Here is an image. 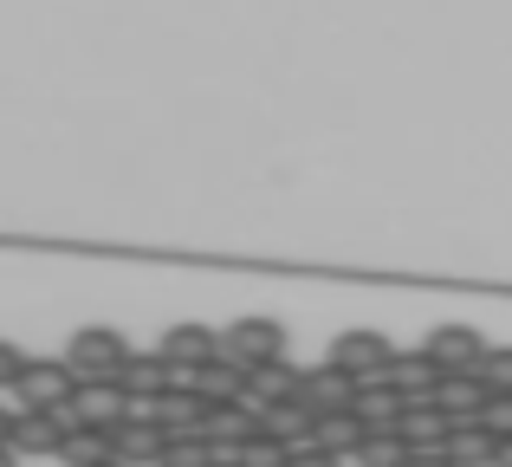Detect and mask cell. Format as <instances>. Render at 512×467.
Segmentation results:
<instances>
[{
    "instance_id": "cell-1",
    "label": "cell",
    "mask_w": 512,
    "mask_h": 467,
    "mask_svg": "<svg viewBox=\"0 0 512 467\" xmlns=\"http://www.w3.org/2000/svg\"><path fill=\"white\" fill-rule=\"evenodd\" d=\"M124 357H130V338H124V331H111V325H85V331H72V344H65V364L78 370V383L117 377Z\"/></svg>"
},
{
    "instance_id": "cell-2",
    "label": "cell",
    "mask_w": 512,
    "mask_h": 467,
    "mask_svg": "<svg viewBox=\"0 0 512 467\" xmlns=\"http://www.w3.org/2000/svg\"><path fill=\"white\" fill-rule=\"evenodd\" d=\"M13 390H20V409H72L78 403V370L65 357H26Z\"/></svg>"
},
{
    "instance_id": "cell-3",
    "label": "cell",
    "mask_w": 512,
    "mask_h": 467,
    "mask_svg": "<svg viewBox=\"0 0 512 467\" xmlns=\"http://www.w3.org/2000/svg\"><path fill=\"white\" fill-rule=\"evenodd\" d=\"M396 344L383 338V331H338L331 338V351H325V364H338L344 377H357V383H370V377H389L396 370Z\"/></svg>"
},
{
    "instance_id": "cell-4",
    "label": "cell",
    "mask_w": 512,
    "mask_h": 467,
    "mask_svg": "<svg viewBox=\"0 0 512 467\" xmlns=\"http://www.w3.org/2000/svg\"><path fill=\"white\" fill-rule=\"evenodd\" d=\"M163 448H169V429H163V416H156V409H124V416L111 422V455L117 461L156 467V461H163Z\"/></svg>"
},
{
    "instance_id": "cell-5",
    "label": "cell",
    "mask_w": 512,
    "mask_h": 467,
    "mask_svg": "<svg viewBox=\"0 0 512 467\" xmlns=\"http://www.w3.org/2000/svg\"><path fill=\"white\" fill-rule=\"evenodd\" d=\"M111 383H117V396H124L130 409H156L175 390V364H163V351H130Z\"/></svg>"
},
{
    "instance_id": "cell-6",
    "label": "cell",
    "mask_w": 512,
    "mask_h": 467,
    "mask_svg": "<svg viewBox=\"0 0 512 467\" xmlns=\"http://www.w3.org/2000/svg\"><path fill=\"white\" fill-rule=\"evenodd\" d=\"M221 351L240 364H273V357H286V325L279 318H234L221 331Z\"/></svg>"
},
{
    "instance_id": "cell-7",
    "label": "cell",
    "mask_w": 512,
    "mask_h": 467,
    "mask_svg": "<svg viewBox=\"0 0 512 467\" xmlns=\"http://www.w3.org/2000/svg\"><path fill=\"white\" fill-rule=\"evenodd\" d=\"M65 409H20V416H7V448L13 455H59L65 442Z\"/></svg>"
},
{
    "instance_id": "cell-8",
    "label": "cell",
    "mask_w": 512,
    "mask_h": 467,
    "mask_svg": "<svg viewBox=\"0 0 512 467\" xmlns=\"http://www.w3.org/2000/svg\"><path fill=\"white\" fill-rule=\"evenodd\" d=\"M422 351L435 357L441 370H480V357H487V338H480L474 325H441V331H428Z\"/></svg>"
},
{
    "instance_id": "cell-9",
    "label": "cell",
    "mask_w": 512,
    "mask_h": 467,
    "mask_svg": "<svg viewBox=\"0 0 512 467\" xmlns=\"http://www.w3.org/2000/svg\"><path fill=\"white\" fill-rule=\"evenodd\" d=\"M156 351H163V364H175V370H188V377H195V370L221 351V338H214L208 325H169Z\"/></svg>"
},
{
    "instance_id": "cell-10",
    "label": "cell",
    "mask_w": 512,
    "mask_h": 467,
    "mask_svg": "<svg viewBox=\"0 0 512 467\" xmlns=\"http://www.w3.org/2000/svg\"><path fill=\"white\" fill-rule=\"evenodd\" d=\"M299 377H305V370H292L286 357H273V364H253V370H247V403H253V409L299 403Z\"/></svg>"
},
{
    "instance_id": "cell-11",
    "label": "cell",
    "mask_w": 512,
    "mask_h": 467,
    "mask_svg": "<svg viewBox=\"0 0 512 467\" xmlns=\"http://www.w3.org/2000/svg\"><path fill=\"white\" fill-rule=\"evenodd\" d=\"M247 370H253V364H240V357L214 351V357H208V364H201L188 383H195V390L208 396V403H234V396H247Z\"/></svg>"
},
{
    "instance_id": "cell-12",
    "label": "cell",
    "mask_w": 512,
    "mask_h": 467,
    "mask_svg": "<svg viewBox=\"0 0 512 467\" xmlns=\"http://www.w3.org/2000/svg\"><path fill=\"white\" fill-rule=\"evenodd\" d=\"M208 409H214V403L195 390V383H175L163 403H156V416H163V429L175 435V429H208Z\"/></svg>"
},
{
    "instance_id": "cell-13",
    "label": "cell",
    "mask_w": 512,
    "mask_h": 467,
    "mask_svg": "<svg viewBox=\"0 0 512 467\" xmlns=\"http://www.w3.org/2000/svg\"><path fill=\"white\" fill-rule=\"evenodd\" d=\"M286 467H344L338 448H325V442H292L286 448Z\"/></svg>"
},
{
    "instance_id": "cell-14",
    "label": "cell",
    "mask_w": 512,
    "mask_h": 467,
    "mask_svg": "<svg viewBox=\"0 0 512 467\" xmlns=\"http://www.w3.org/2000/svg\"><path fill=\"white\" fill-rule=\"evenodd\" d=\"M20 370H26V351L0 338V390H13V383H20Z\"/></svg>"
},
{
    "instance_id": "cell-15",
    "label": "cell",
    "mask_w": 512,
    "mask_h": 467,
    "mask_svg": "<svg viewBox=\"0 0 512 467\" xmlns=\"http://www.w3.org/2000/svg\"><path fill=\"white\" fill-rule=\"evenodd\" d=\"M402 467H461V461H454L448 448H422V455H409Z\"/></svg>"
},
{
    "instance_id": "cell-16",
    "label": "cell",
    "mask_w": 512,
    "mask_h": 467,
    "mask_svg": "<svg viewBox=\"0 0 512 467\" xmlns=\"http://www.w3.org/2000/svg\"><path fill=\"white\" fill-rule=\"evenodd\" d=\"M208 467H247V461H240V455H214Z\"/></svg>"
},
{
    "instance_id": "cell-17",
    "label": "cell",
    "mask_w": 512,
    "mask_h": 467,
    "mask_svg": "<svg viewBox=\"0 0 512 467\" xmlns=\"http://www.w3.org/2000/svg\"><path fill=\"white\" fill-rule=\"evenodd\" d=\"M13 461H20V455H13V448H7V442H0V467H13Z\"/></svg>"
},
{
    "instance_id": "cell-18",
    "label": "cell",
    "mask_w": 512,
    "mask_h": 467,
    "mask_svg": "<svg viewBox=\"0 0 512 467\" xmlns=\"http://www.w3.org/2000/svg\"><path fill=\"white\" fill-rule=\"evenodd\" d=\"M91 467H130V461H117V455H104V461H91Z\"/></svg>"
},
{
    "instance_id": "cell-19",
    "label": "cell",
    "mask_w": 512,
    "mask_h": 467,
    "mask_svg": "<svg viewBox=\"0 0 512 467\" xmlns=\"http://www.w3.org/2000/svg\"><path fill=\"white\" fill-rule=\"evenodd\" d=\"M0 442H7V409H0Z\"/></svg>"
},
{
    "instance_id": "cell-20",
    "label": "cell",
    "mask_w": 512,
    "mask_h": 467,
    "mask_svg": "<svg viewBox=\"0 0 512 467\" xmlns=\"http://www.w3.org/2000/svg\"><path fill=\"white\" fill-rule=\"evenodd\" d=\"M156 467H163V461H156Z\"/></svg>"
}]
</instances>
